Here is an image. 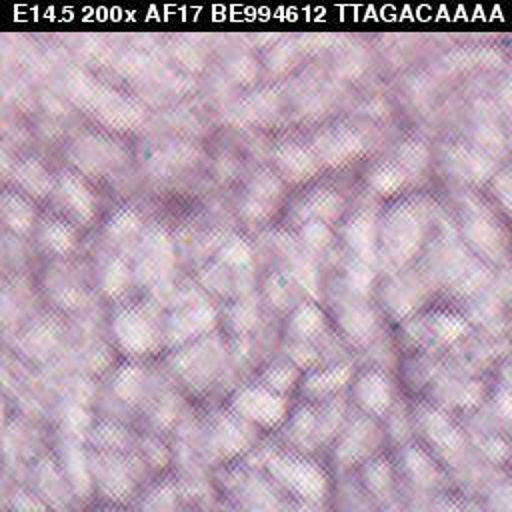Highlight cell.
Segmentation results:
<instances>
[{"instance_id":"6da1fadb","label":"cell","mask_w":512,"mask_h":512,"mask_svg":"<svg viewBox=\"0 0 512 512\" xmlns=\"http://www.w3.org/2000/svg\"><path fill=\"white\" fill-rule=\"evenodd\" d=\"M174 262V244L164 228L148 226L138 250L136 274L144 282L160 280Z\"/></svg>"},{"instance_id":"7a4b0ae2","label":"cell","mask_w":512,"mask_h":512,"mask_svg":"<svg viewBox=\"0 0 512 512\" xmlns=\"http://www.w3.org/2000/svg\"><path fill=\"white\" fill-rule=\"evenodd\" d=\"M114 334L118 344L130 354H148L158 342L154 324L138 308H124L116 314Z\"/></svg>"},{"instance_id":"3957f363","label":"cell","mask_w":512,"mask_h":512,"mask_svg":"<svg viewBox=\"0 0 512 512\" xmlns=\"http://www.w3.org/2000/svg\"><path fill=\"white\" fill-rule=\"evenodd\" d=\"M280 182L274 174H270L268 170H260L256 172L248 186H246V192L240 200V216L246 220V222H262L266 220L278 198H280Z\"/></svg>"},{"instance_id":"277c9868","label":"cell","mask_w":512,"mask_h":512,"mask_svg":"<svg viewBox=\"0 0 512 512\" xmlns=\"http://www.w3.org/2000/svg\"><path fill=\"white\" fill-rule=\"evenodd\" d=\"M232 406L240 416L264 426L278 424L284 414L282 398L262 386H248L238 390L232 400Z\"/></svg>"},{"instance_id":"5b68a950","label":"cell","mask_w":512,"mask_h":512,"mask_svg":"<svg viewBox=\"0 0 512 512\" xmlns=\"http://www.w3.org/2000/svg\"><path fill=\"white\" fill-rule=\"evenodd\" d=\"M58 192H60V198L66 204V208L80 222L92 220L96 200H94L90 188L86 186V182L80 178V174L70 172V170L62 172L58 178Z\"/></svg>"},{"instance_id":"8992f818","label":"cell","mask_w":512,"mask_h":512,"mask_svg":"<svg viewBox=\"0 0 512 512\" xmlns=\"http://www.w3.org/2000/svg\"><path fill=\"white\" fill-rule=\"evenodd\" d=\"M116 146L100 136H86L72 148V160L84 172H102L116 160Z\"/></svg>"},{"instance_id":"52a82bcc","label":"cell","mask_w":512,"mask_h":512,"mask_svg":"<svg viewBox=\"0 0 512 512\" xmlns=\"http://www.w3.org/2000/svg\"><path fill=\"white\" fill-rule=\"evenodd\" d=\"M14 182L34 198H42L52 190V176L36 158H24L14 166Z\"/></svg>"},{"instance_id":"ba28073f","label":"cell","mask_w":512,"mask_h":512,"mask_svg":"<svg viewBox=\"0 0 512 512\" xmlns=\"http://www.w3.org/2000/svg\"><path fill=\"white\" fill-rule=\"evenodd\" d=\"M0 212L4 224L16 234H26L34 222V208L20 192L6 190L0 198Z\"/></svg>"},{"instance_id":"9c48e42d","label":"cell","mask_w":512,"mask_h":512,"mask_svg":"<svg viewBox=\"0 0 512 512\" xmlns=\"http://www.w3.org/2000/svg\"><path fill=\"white\" fill-rule=\"evenodd\" d=\"M214 322V310L208 304H194L186 310H182L174 320L170 322V336L190 338L192 334H200L210 328Z\"/></svg>"},{"instance_id":"30bf717a","label":"cell","mask_w":512,"mask_h":512,"mask_svg":"<svg viewBox=\"0 0 512 512\" xmlns=\"http://www.w3.org/2000/svg\"><path fill=\"white\" fill-rule=\"evenodd\" d=\"M40 242L52 254H68L76 244V232L64 218H46L40 228Z\"/></svg>"},{"instance_id":"8fae6325","label":"cell","mask_w":512,"mask_h":512,"mask_svg":"<svg viewBox=\"0 0 512 512\" xmlns=\"http://www.w3.org/2000/svg\"><path fill=\"white\" fill-rule=\"evenodd\" d=\"M218 262L234 272H248L254 262V250L244 236L232 234L218 250Z\"/></svg>"},{"instance_id":"7c38bea8","label":"cell","mask_w":512,"mask_h":512,"mask_svg":"<svg viewBox=\"0 0 512 512\" xmlns=\"http://www.w3.org/2000/svg\"><path fill=\"white\" fill-rule=\"evenodd\" d=\"M142 226L140 214L132 206H120L110 214V218L104 224V236L110 242H122L130 236H134Z\"/></svg>"},{"instance_id":"4fadbf2b","label":"cell","mask_w":512,"mask_h":512,"mask_svg":"<svg viewBox=\"0 0 512 512\" xmlns=\"http://www.w3.org/2000/svg\"><path fill=\"white\" fill-rule=\"evenodd\" d=\"M192 158H194V150H190L186 146H170V148L158 152L156 156H152L150 170L154 174H172V172L180 170L182 166L190 164Z\"/></svg>"},{"instance_id":"5bb4252c","label":"cell","mask_w":512,"mask_h":512,"mask_svg":"<svg viewBox=\"0 0 512 512\" xmlns=\"http://www.w3.org/2000/svg\"><path fill=\"white\" fill-rule=\"evenodd\" d=\"M278 166L292 178H302L310 170V158L292 144H282L274 152Z\"/></svg>"},{"instance_id":"9a60e30c","label":"cell","mask_w":512,"mask_h":512,"mask_svg":"<svg viewBox=\"0 0 512 512\" xmlns=\"http://www.w3.org/2000/svg\"><path fill=\"white\" fill-rule=\"evenodd\" d=\"M130 282V268L122 258H112L102 272V286L108 294H122Z\"/></svg>"},{"instance_id":"2e32d148","label":"cell","mask_w":512,"mask_h":512,"mask_svg":"<svg viewBox=\"0 0 512 512\" xmlns=\"http://www.w3.org/2000/svg\"><path fill=\"white\" fill-rule=\"evenodd\" d=\"M142 372L136 366H124L116 376V394L122 396L126 402L134 400L140 394Z\"/></svg>"},{"instance_id":"e0dca14e","label":"cell","mask_w":512,"mask_h":512,"mask_svg":"<svg viewBox=\"0 0 512 512\" xmlns=\"http://www.w3.org/2000/svg\"><path fill=\"white\" fill-rule=\"evenodd\" d=\"M362 398L372 406V408H382L388 402V386L384 380H374L370 378V382H364V392Z\"/></svg>"},{"instance_id":"ac0fdd59","label":"cell","mask_w":512,"mask_h":512,"mask_svg":"<svg viewBox=\"0 0 512 512\" xmlns=\"http://www.w3.org/2000/svg\"><path fill=\"white\" fill-rule=\"evenodd\" d=\"M256 320V308L252 302H238L232 310H230V324L236 330H246L254 324Z\"/></svg>"},{"instance_id":"d6986e66","label":"cell","mask_w":512,"mask_h":512,"mask_svg":"<svg viewBox=\"0 0 512 512\" xmlns=\"http://www.w3.org/2000/svg\"><path fill=\"white\" fill-rule=\"evenodd\" d=\"M266 384L274 390H280V388H286L290 386V382L294 380V372L290 370V366H276V368H270L264 376Z\"/></svg>"},{"instance_id":"ffe728a7","label":"cell","mask_w":512,"mask_h":512,"mask_svg":"<svg viewBox=\"0 0 512 512\" xmlns=\"http://www.w3.org/2000/svg\"><path fill=\"white\" fill-rule=\"evenodd\" d=\"M374 186L380 188V190H392L396 188L400 182H402V176L398 174V170L386 166V168H380L374 172Z\"/></svg>"},{"instance_id":"44dd1931","label":"cell","mask_w":512,"mask_h":512,"mask_svg":"<svg viewBox=\"0 0 512 512\" xmlns=\"http://www.w3.org/2000/svg\"><path fill=\"white\" fill-rule=\"evenodd\" d=\"M320 326L318 322V314L312 308H300L294 316V328L300 334H308L310 330H316Z\"/></svg>"},{"instance_id":"7402d4cb","label":"cell","mask_w":512,"mask_h":512,"mask_svg":"<svg viewBox=\"0 0 512 512\" xmlns=\"http://www.w3.org/2000/svg\"><path fill=\"white\" fill-rule=\"evenodd\" d=\"M326 238H328V234L320 222H310V226H306V230H304V240L308 244L322 246L326 242Z\"/></svg>"},{"instance_id":"603a6c76","label":"cell","mask_w":512,"mask_h":512,"mask_svg":"<svg viewBox=\"0 0 512 512\" xmlns=\"http://www.w3.org/2000/svg\"><path fill=\"white\" fill-rule=\"evenodd\" d=\"M254 72H256V68H254V64H252V60L250 58H240V60H236L234 62V74H236V78H240L242 82H248L252 76H254Z\"/></svg>"}]
</instances>
